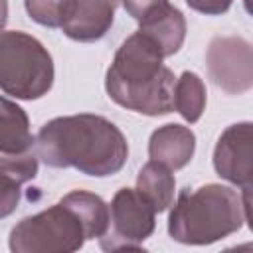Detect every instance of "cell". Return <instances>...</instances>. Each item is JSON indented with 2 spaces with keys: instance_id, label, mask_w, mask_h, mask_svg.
Instances as JSON below:
<instances>
[{
  "instance_id": "obj_1",
  "label": "cell",
  "mask_w": 253,
  "mask_h": 253,
  "mask_svg": "<svg viewBox=\"0 0 253 253\" xmlns=\"http://www.w3.org/2000/svg\"><path fill=\"white\" fill-rule=\"evenodd\" d=\"M36 156L49 168H75L85 176L107 178L123 170L128 142L109 119L93 113L55 117L36 136Z\"/></svg>"
},
{
  "instance_id": "obj_2",
  "label": "cell",
  "mask_w": 253,
  "mask_h": 253,
  "mask_svg": "<svg viewBox=\"0 0 253 253\" xmlns=\"http://www.w3.org/2000/svg\"><path fill=\"white\" fill-rule=\"evenodd\" d=\"M174 83L158 43L138 30L119 45L105 75L109 99L146 117L174 111Z\"/></svg>"
},
{
  "instance_id": "obj_3",
  "label": "cell",
  "mask_w": 253,
  "mask_h": 253,
  "mask_svg": "<svg viewBox=\"0 0 253 253\" xmlns=\"http://www.w3.org/2000/svg\"><path fill=\"white\" fill-rule=\"evenodd\" d=\"M172 204L168 235L184 245H211L237 233L251 219L241 194L223 184L184 188Z\"/></svg>"
},
{
  "instance_id": "obj_4",
  "label": "cell",
  "mask_w": 253,
  "mask_h": 253,
  "mask_svg": "<svg viewBox=\"0 0 253 253\" xmlns=\"http://www.w3.org/2000/svg\"><path fill=\"white\" fill-rule=\"evenodd\" d=\"M55 67L47 47L22 30L0 32V91L20 101L49 93Z\"/></svg>"
},
{
  "instance_id": "obj_5",
  "label": "cell",
  "mask_w": 253,
  "mask_h": 253,
  "mask_svg": "<svg viewBox=\"0 0 253 253\" xmlns=\"http://www.w3.org/2000/svg\"><path fill=\"white\" fill-rule=\"evenodd\" d=\"M93 239L81 213L61 198L57 204L22 217L10 231L14 253H73Z\"/></svg>"
},
{
  "instance_id": "obj_6",
  "label": "cell",
  "mask_w": 253,
  "mask_h": 253,
  "mask_svg": "<svg viewBox=\"0 0 253 253\" xmlns=\"http://www.w3.org/2000/svg\"><path fill=\"white\" fill-rule=\"evenodd\" d=\"M154 227V206L136 188H121L109 204V223L99 237V247L103 251H138Z\"/></svg>"
},
{
  "instance_id": "obj_7",
  "label": "cell",
  "mask_w": 253,
  "mask_h": 253,
  "mask_svg": "<svg viewBox=\"0 0 253 253\" xmlns=\"http://www.w3.org/2000/svg\"><path fill=\"white\" fill-rule=\"evenodd\" d=\"M208 75L215 87L241 95L253 87L251 43L241 36H215L206 51Z\"/></svg>"
},
{
  "instance_id": "obj_8",
  "label": "cell",
  "mask_w": 253,
  "mask_h": 253,
  "mask_svg": "<svg viewBox=\"0 0 253 253\" xmlns=\"http://www.w3.org/2000/svg\"><path fill=\"white\" fill-rule=\"evenodd\" d=\"M213 168L219 178L251 194L253 182V125L249 121L229 125L213 148Z\"/></svg>"
},
{
  "instance_id": "obj_9",
  "label": "cell",
  "mask_w": 253,
  "mask_h": 253,
  "mask_svg": "<svg viewBox=\"0 0 253 253\" xmlns=\"http://www.w3.org/2000/svg\"><path fill=\"white\" fill-rule=\"evenodd\" d=\"M121 0H75L71 18L61 26L63 34L81 43H91L111 30Z\"/></svg>"
},
{
  "instance_id": "obj_10",
  "label": "cell",
  "mask_w": 253,
  "mask_h": 253,
  "mask_svg": "<svg viewBox=\"0 0 253 253\" xmlns=\"http://www.w3.org/2000/svg\"><path fill=\"white\" fill-rule=\"evenodd\" d=\"M196 152V134L190 126L168 123L158 126L148 138V156L172 172L190 164Z\"/></svg>"
},
{
  "instance_id": "obj_11",
  "label": "cell",
  "mask_w": 253,
  "mask_h": 253,
  "mask_svg": "<svg viewBox=\"0 0 253 253\" xmlns=\"http://www.w3.org/2000/svg\"><path fill=\"white\" fill-rule=\"evenodd\" d=\"M38 176V156L4 154L0 156V219L12 215L22 200V188Z\"/></svg>"
},
{
  "instance_id": "obj_12",
  "label": "cell",
  "mask_w": 253,
  "mask_h": 253,
  "mask_svg": "<svg viewBox=\"0 0 253 253\" xmlns=\"http://www.w3.org/2000/svg\"><path fill=\"white\" fill-rule=\"evenodd\" d=\"M138 32L152 38L158 43L162 55L170 57L178 53V49L186 40V18L176 6L168 2L160 10L138 22Z\"/></svg>"
},
{
  "instance_id": "obj_13",
  "label": "cell",
  "mask_w": 253,
  "mask_h": 253,
  "mask_svg": "<svg viewBox=\"0 0 253 253\" xmlns=\"http://www.w3.org/2000/svg\"><path fill=\"white\" fill-rule=\"evenodd\" d=\"M28 113L12 99L0 95V152L24 154L34 146Z\"/></svg>"
},
{
  "instance_id": "obj_14",
  "label": "cell",
  "mask_w": 253,
  "mask_h": 253,
  "mask_svg": "<svg viewBox=\"0 0 253 253\" xmlns=\"http://www.w3.org/2000/svg\"><path fill=\"white\" fill-rule=\"evenodd\" d=\"M136 190L154 206L156 213H162L174 202L176 178L168 166H164L156 160H150L138 170Z\"/></svg>"
},
{
  "instance_id": "obj_15",
  "label": "cell",
  "mask_w": 253,
  "mask_h": 253,
  "mask_svg": "<svg viewBox=\"0 0 253 253\" xmlns=\"http://www.w3.org/2000/svg\"><path fill=\"white\" fill-rule=\"evenodd\" d=\"M174 109L184 121L198 123L206 111V85L194 71H182L174 83Z\"/></svg>"
},
{
  "instance_id": "obj_16",
  "label": "cell",
  "mask_w": 253,
  "mask_h": 253,
  "mask_svg": "<svg viewBox=\"0 0 253 253\" xmlns=\"http://www.w3.org/2000/svg\"><path fill=\"white\" fill-rule=\"evenodd\" d=\"M63 198L81 213V217L85 219L91 231V237L99 239L105 233L107 223H109V204L101 196L87 192V190H73L65 194Z\"/></svg>"
},
{
  "instance_id": "obj_17",
  "label": "cell",
  "mask_w": 253,
  "mask_h": 253,
  "mask_svg": "<svg viewBox=\"0 0 253 253\" xmlns=\"http://www.w3.org/2000/svg\"><path fill=\"white\" fill-rule=\"evenodd\" d=\"M28 16L45 28H61L73 14L75 0H24Z\"/></svg>"
},
{
  "instance_id": "obj_18",
  "label": "cell",
  "mask_w": 253,
  "mask_h": 253,
  "mask_svg": "<svg viewBox=\"0 0 253 253\" xmlns=\"http://www.w3.org/2000/svg\"><path fill=\"white\" fill-rule=\"evenodd\" d=\"M121 2L126 14L136 22H142L144 18H148L150 14H154L156 10L168 4V0H121Z\"/></svg>"
},
{
  "instance_id": "obj_19",
  "label": "cell",
  "mask_w": 253,
  "mask_h": 253,
  "mask_svg": "<svg viewBox=\"0 0 253 253\" xmlns=\"http://www.w3.org/2000/svg\"><path fill=\"white\" fill-rule=\"evenodd\" d=\"M186 4L192 10L200 12V14H206V16H221V14H225L231 8L233 0H186Z\"/></svg>"
},
{
  "instance_id": "obj_20",
  "label": "cell",
  "mask_w": 253,
  "mask_h": 253,
  "mask_svg": "<svg viewBox=\"0 0 253 253\" xmlns=\"http://www.w3.org/2000/svg\"><path fill=\"white\" fill-rule=\"evenodd\" d=\"M8 22V0H0V32Z\"/></svg>"
}]
</instances>
